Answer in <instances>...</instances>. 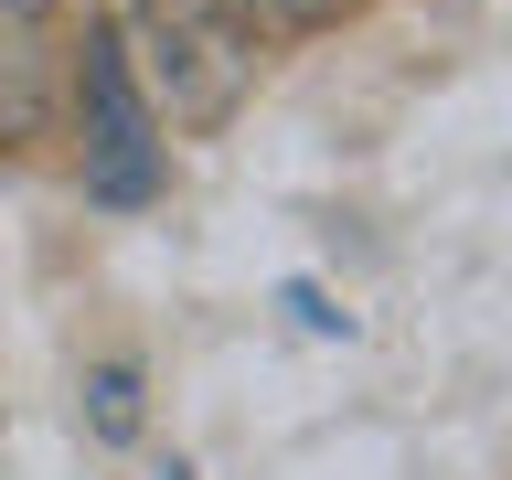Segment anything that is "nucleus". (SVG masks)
<instances>
[{"label": "nucleus", "instance_id": "nucleus-1", "mask_svg": "<svg viewBox=\"0 0 512 480\" xmlns=\"http://www.w3.org/2000/svg\"><path fill=\"white\" fill-rule=\"evenodd\" d=\"M118 43L150 86L160 128H224L246 107L256 75V32L224 0H118Z\"/></svg>", "mask_w": 512, "mask_h": 480}, {"label": "nucleus", "instance_id": "nucleus-2", "mask_svg": "<svg viewBox=\"0 0 512 480\" xmlns=\"http://www.w3.org/2000/svg\"><path fill=\"white\" fill-rule=\"evenodd\" d=\"M75 118H86V192L96 203H150L160 192V107L139 86V64H128L118 22L86 32V64H75Z\"/></svg>", "mask_w": 512, "mask_h": 480}, {"label": "nucleus", "instance_id": "nucleus-3", "mask_svg": "<svg viewBox=\"0 0 512 480\" xmlns=\"http://www.w3.org/2000/svg\"><path fill=\"white\" fill-rule=\"evenodd\" d=\"M86 416H96L107 448L139 438V363H96V374H86Z\"/></svg>", "mask_w": 512, "mask_h": 480}, {"label": "nucleus", "instance_id": "nucleus-4", "mask_svg": "<svg viewBox=\"0 0 512 480\" xmlns=\"http://www.w3.org/2000/svg\"><path fill=\"white\" fill-rule=\"evenodd\" d=\"M224 11H235L246 32H331L352 0H224Z\"/></svg>", "mask_w": 512, "mask_h": 480}, {"label": "nucleus", "instance_id": "nucleus-5", "mask_svg": "<svg viewBox=\"0 0 512 480\" xmlns=\"http://www.w3.org/2000/svg\"><path fill=\"white\" fill-rule=\"evenodd\" d=\"M288 310H299V331H320V342H352V310H331V288L288 278Z\"/></svg>", "mask_w": 512, "mask_h": 480}, {"label": "nucleus", "instance_id": "nucleus-6", "mask_svg": "<svg viewBox=\"0 0 512 480\" xmlns=\"http://www.w3.org/2000/svg\"><path fill=\"white\" fill-rule=\"evenodd\" d=\"M43 11H54V0H0V22H43Z\"/></svg>", "mask_w": 512, "mask_h": 480}, {"label": "nucleus", "instance_id": "nucleus-7", "mask_svg": "<svg viewBox=\"0 0 512 480\" xmlns=\"http://www.w3.org/2000/svg\"><path fill=\"white\" fill-rule=\"evenodd\" d=\"M160 480H192V470H182V459H171V470H160Z\"/></svg>", "mask_w": 512, "mask_h": 480}]
</instances>
